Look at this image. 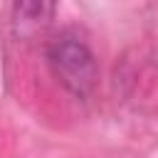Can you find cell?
Listing matches in <instances>:
<instances>
[{
	"label": "cell",
	"instance_id": "6da1fadb",
	"mask_svg": "<svg viewBox=\"0 0 158 158\" xmlns=\"http://www.w3.org/2000/svg\"><path fill=\"white\" fill-rule=\"evenodd\" d=\"M47 64L54 79L69 94L84 99L94 91L96 79H99V67H96L94 52L79 37L62 35L52 40L47 47Z\"/></svg>",
	"mask_w": 158,
	"mask_h": 158
},
{
	"label": "cell",
	"instance_id": "7a4b0ae2",
	"mask_svg": "<svg viewBox=\"0 0 158 158\" xmlns=\"http://www.w3.org/2000/svg\"><path fill=\"white\" fill-rule=\"evenodd\" d=\"M57 5L47 0H17L12 5V32L17 37H32L44 30L54 17Z\"/></svg>",
	"mask_w": 158,
	"mask_h": 158
}]
</instances>
